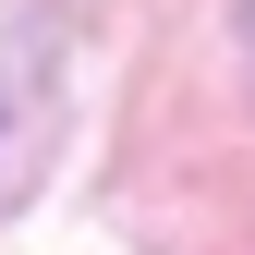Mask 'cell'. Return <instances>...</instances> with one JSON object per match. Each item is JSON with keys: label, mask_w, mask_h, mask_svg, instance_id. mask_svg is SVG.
I'll return each mask as SVG.
<instances>
[{"label": "cell", "mask_w": 255, "mask_h": 255, "mask_svg": "<svg viewBox=\"0 0 255 255\" xmlns=\"http://www.w3.org/2000/svg\"><path fill=\"white\" fill-rule=\"evenodd\" d=\"M49 37H61V12L49 0H0V146L37 122V98H49Z\"/></svg>", "instance_id": "obj_1"}]
</instances>
